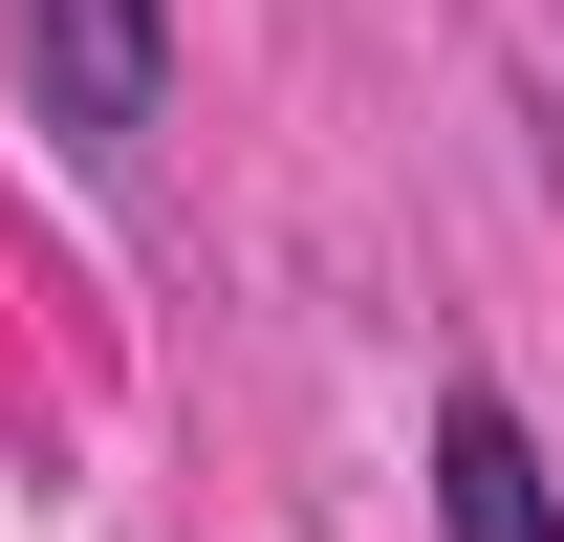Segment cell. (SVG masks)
<instances>
[{
	"instance_id": "2",
	"label": "cell",
	"mask_w": 564,
	"mask_h": 542,
	"mask_svg": "<svg viewBox=\"0 0 564 542\" xmlns=\"http://www.w3.org/2000/svg\"><path fill=\"white\" fill-rule=\"evenodd\" d=\"M434 521H456V542H564V477H543V434H521L499 391L434 412Z\"/></svg>"
},
{
	"instance_id": "1",
	"label": "cell",
	"mask_w": 564,
	"mask_h": 542,
	"mask_svg": "<svg viewBox=\"0 0 564 542\" xmlns=\"http://www.w3.org/2000/svg\"><path fill=\"white\" fill-rule=\"evenodd\" d=\"M22 66H44L66 152H131L152 131V0H22Z\"/></svg>"
}]
</instances>
